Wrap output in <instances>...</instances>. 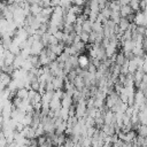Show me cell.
Masks as SVG:
<instances>
[{
	"instance_id": "cell-3",
	"label": "cell",
	"mask_w": 147,
	"mask_h": 147,
	"mask_svg": "<svg viewBox=\"0 0 147 147\" xmlns=\"http://www.w3.org/2000/svg\"><path fill=\"white\" fill-rule=\"evenodd\" d=\"M136 129H137V134L138 136H140V137H145L146 134H147V125H145V124H138L137 126H136Z\"/></svg>"
},
{
	"instance_id": "cell-1",
	"label": "cell",
	"mask_w": 147,
	"mask_h": 147,
	"mask_svg": "<svg viewBox=\"0 0 147 147\" xmlns=\"http://www.w3.org/2000/svg\"><path fill=\"white\" fill-rule=\"evenodd\" d=\"M77 60H78V65L82 67L83 69H86L90 65V59L85 54H82L79 57H77Z\"/></svg>"
},
{
	"instance_id": "cell-2",
	"label": "cell",
	"mask_w": 147,
	"mask_h": 147,
	"mask_svg": "<svg viewBox=\"0 0 147 147\" xmlns=\"http://www.w3.org/2000/svg\"><path fill=\"white\" fill-rule=\"evenodd\" d=\"M132 9L129 5H122L121 8H119V15L121 17H127L130 14H132Z\"/></svg>"
}]
</instances>
